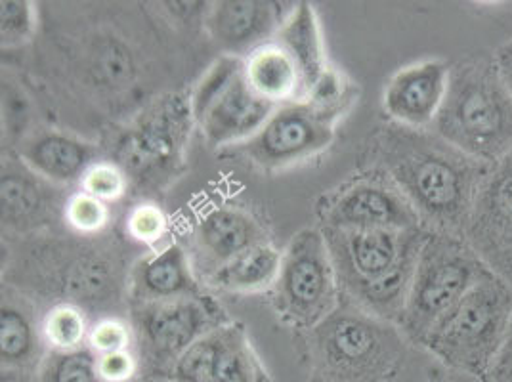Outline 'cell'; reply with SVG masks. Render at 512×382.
I'll list each match as a JSON object with an SVG mask.
<instances>
[{
    "instance_id": "cell-1",
    "label": "cell",
    "mask_w": 512,
    "mask_h": 382,
    "mask_svg": "<svg viewBox=\"0 0 512 382\" xmlns=\"http://www.w3.org/2000/svg\"><path fill=\"white\" fill-rule=\"evenodd\" d=\"M388 180L430 232L463 237L490 165L453 148L436 132L396 125L383 140Z\"/></svg>"
},
{
    "instance_id": "cell-2",
    "label": "cell",
    "mask_w": 512,
    "mask_h": 382,
    "mask_svg": "<svg viewBox=\"0 0 512 382\" xmlns=\"http://www.w3.org/2000/svg\"><path fill=\"white\" fill-rule=\"evenodd\" d=\"M432 132L490 167L511 153L512 94L493 58H470L451 67L448 96Z\"/></svg>"
},
{
    "instance_id": "cell-3",
    "label": "cell",
    "mask_w": 512,
    "mask_h": 382,
    "mask_svg": "<svg viewBox=\"0 0 512 382\" xmlns=\"http://www.w3.org/2000/svg\"><path fill=\"white\" fill-rule=\"evenodd\" d=\"M512 323V287L488 276L474 285L423 340L446 367L482 379L501 352Z\"/></svg>"
},
{
    "instance_id": "cell-4",
    "label": "cell",
    "mask_w": 512,
    "mask_h": 382,
    "mask_svg": "<svg viewBox=\"0 0 512 382\" xmlns=\"http://www.w3.org/2000/svg\"><path fill=\"white\" fill-rule=\"evenodd\" d=\"M493 276L459 235L430 232L419 255L400 329L423 344L436 323L482 279Z\"/></svg>"
},
{
    "instance_id": "cell-5",
    "label": "cell",
    "mask_w": 512,
    "mask_h": 382,
    "mask_svg": "<svg viewBox=\"0 0 512 382\" xmlns=\"http://www.w3.org/2000/svg\"><path fill=\"white\" fill-rule=\"evenodd\" d=\"M402 335L367 310L333 312L320 323L325 360L350 382L384 381L404 356Z\"/></svg>"
},
{
    "instance_id": "cell-6",
    "label": "cell",
    "mask_w": 512,
    "mask_h": 382,
    "mask_svg": "<svg viewBox=\"0 0 512 382\" xmlns=\"http://www.w3.org/2000/svg\"><path fill=\"white\" fill-rule=\"evenodd\" d=\"M279 308L304 325H318L333 314L337 302V270L325 237L304 230L293 237L281 258Z\"/></svg>"
},
{
    "instance_id": "cell-7",
    "label": "cell",
    "mask_w": 512,
    "mask_h": 382,
    "mask_svg": "<svg viewBox=\"0 0 512 382\" xmlns=\"http://www.w3.org/2000/svg\"><path fill=\"white\" fill-rule=\"evenodd\" d=\"M430 230H342L329 228L323 237L344 285L356 297L365 287L390 274L402 260L419 253Z\"/></svg>"
},
{
    "instance_id": "cell-8",
    "label": "cell",
    "mask_w": 512,
    "mask_h": 382,
    "mask_svg": "<svg viewBox=\"0 0 512 382\" xmlns=\"http://www.w3.org/2000/svg\"><path fill=\"white\" fill-rule=\"evenodd\" d=\"M341 111L310 102L279 106L266 125L243 146L245 155L262 169H281L327 148L333 123Z\"/></svg>"
},
{
    "instance_id": "cell-9",
    "label": "cell",
    "mask_w": 512,
    "mask_h": 382,
    "mask_svg": "<svg viewBox=\"0 0 512 382\" xmlns=\"http://www.w3.org/2000/svg\"><path fill=\"white\" fill-rule=\"evenodd\" d=\"M463 239L493 276L512 287V151L484 180Z\"/></svg>"
},
{
    "instance_id": "cell-10",
    "label": "cell",
    "mask_w": 512,
    "mask_h": 382,
    "mask_svg": "<svg viewBox=\"0 0 512 382\" xmlns=\"http://www.w3.org/2000/svg\"><path fill=\"white\" fill-rule=\"evenodd\" d=\"M216 310L207 298L188 297L146 302L136 310V325L146 354L157 365H172L214 327Z\"/></svg>"
},
{
    "instance_id": "cell-11",
    "label": "cell",
    "mask_w": 512,
    "mask_h": 382,
    "mask_svg": "<svg viewBox=\"0 0 512 382\" xmlns=\"http://www.w3.org/2000/svg\"><path fill=\"white\" fill-rule=\"evenodd\" d=\"M174 382H268L245 333L218 325L172 365Z\"/></svg>"
},
{
    "instance_id": "cell-12",
    "label": "cell",
    "mask_w": 512,
    "mask_h": 382,
    "mask_svg": "<svg viewBox=\"0 0 512 382\" xmlns=\"http://www.w3.org/2000/svg\"><path fill=\"white\" fill-rule=\"evenodd\" d=\"M451 65L425 60L400 69L384 88V111L400 127L432 128L446 102Z\"/></svg>"
},
{
    "instance_id": "cell-13",
    "label": "cell",
    "mask_w": 512,
    "mask_h": 382,
    "mask_svg": "<svg viewBox=\"0 0 512 382\" xmlns=\"http://www.w3.org/2000/svg\"><path fill=\"white\" fill-rule=\"evenodd\" d=\"M331 228L342 230H413L423 226L390 180H365L341 191L327 214Z\"/></svg>"
},
{
    "instance_id": "cell-14",
    "label": "cell",
    "mask_w": 512,
    "mask_h": 382,
    "mask_svg": "<svg viewBox=\"0 0 512 382\" xmlns=\"http://www.w3.org/2000/svg\"><path fill=\"white\" fill-rule=\"evenodd\" d=\"M276 109L278 106L256 94L241 69L193 121L201 128L205 140L220 148L251 140Z\"/></svg>"
},
{
    "instance_id": "cell-15",
    "label": "cell",
    "mask_w": 512,
    "mask_h": 382,
    "mask_svg": "<svg viewBox=\"0 0 512 382\" xmlns=\"http://www.w3.org/2000/svg\"><path fill=\"white\" fill-rule=\"evenodd\" d=\"M281 4L256 0H228L216 2L209 12V31L214 41L232 56L247 50H256L268 37H276L285 22Z\"/></svg>"
},
{
    "instance_id": "cell-16",
    "label": "cell",
    "mask_w": 512,
    "mask_h": 382,
    "mask_svg": "<svg viewBox=\"0 0 512 382\" xmlns=\"http://www.w3.org/2000/svg\"><path fill=\"white\" fill-rule=\"evenodd\" d=\"M195 239L213 272L264 241L255 220L235 207H216L203 214L195 228Z\"/></svg>"
},
{
    "instance_id": "cell-17",
    "label": "cell",
    "mask_w": 512,
    "mask_h": 382,
    "mask_svg": "<svg viewBox=\"0 0 512 382\" xmlns=\"http://www.w3.org/2000/svg\"><path fill=\"white\" fill-rule=\"evenodd\" d=\"M186 115H192V107L186 109L178 100L159 107L128 136L127 144L123 146L125 165L128 163L134 172H142L172 159L180 146Z\"/></svg>"
},
{
    "instance_id": "cell-18",
    "label": "cell",
    "mask_w": 512,
    "mask_h": 382,
    "mask_svg": "<svg viewBox=\"0 0 512 382\" xmlns=\"http://www.w3.org/2000/svg\"><path fill=\"white\" fill-rule=\"evenodd\" d=\"M243 73L256 94L274 106L306 102V86L299 65L276 41L249 52Z\"/></svg>"
},
{
    "instance_id": "cell-19",
    "label": "cell",
    "mask_w": 512,
    "mask_h": 382,
    "mask_svg": "<svg viewBox=\"0 0 512 382\" xmlns=\"http://www.w3.org/2000/svg\"><path fill=\"white\" fill-rule=\"evenodd\" d=\"M132 291L140 304L197 297L190 258L178 245H169L159 253L146 256L134 268Z\"/></svg>"
},
{
    "instance_id": "cell-20",
    "label": "cell",
    "mask_w": 512,
    "mask_h": 382,
    "mask_svg": "<svg viewBox=\"0 0 512 382\" xmlns=\"http://www.w3.org/2000/svg\"><path fill=\"white\" fill-rule=\"evenodd\" d=\"M276 43L283 46L291 54L295 64L299 65L308 100L312 88L318 85V81L329 69L325 65L320 23L310 4L300 2L289 10L285 22L279 27Z\"/></svg>"
},
{
    "instance_id": "cell-21",
    "label": "cell",
    "mask_w": 512,
    "mask_h": 382,
    "mask_svg": "<svg viewBox=\"0 0 512 382\" xmlns=\"http://www.w3.org/2000/svg\"><path fill=\"white\" fill-rule=\"evenodd\" d=\"M23 159L39 176L65 184L81 176L85 178L86 172L96 165L92 146L56 132L33 140L23 151Z\"/></svg>"
},
{
    "instance_id": "cell-22",
    "label": "cell",
    "mask_w": 512,
    "mask_h": 382,
    "mask_svg": "<svg viewBox=\"0 0 512 382\" xmlns=\"http://www.w3.org/2000/svg\"><path fill=\"white\" fill-rule=\"evenodd\" d=\"M283 253L266 241L235 256L209 276L214 287L224 291H260L278 281Z\"/></svg>"
},
{
    "instance_id": "cell-23",
    "label": "cell",
    "mask_w": 512,
    "mask_h": 382,
    "mask_svg": "<svg viewBox=\"0 0 512 382\" xmlns=\"http://www.w3.org/2000/svg\"><path fill=\"white\" fill-rule=\"evenodd\" d=\"M29 176H33V170L29 174L16 170L2 172V220L8 224L23 222L41 211L43 190L37 178Z\"/></svg>"
},
{
    "instance_id": "cell-24",
    "label": "cell",
    "mask_w": 512,
    "mask_h": 382,
    "mask_svg": "<svg viewBox=\"0 0 512 382\" xmlns=\"http://www.w3.org/2000/svg\"><path fill=\"white\" fill-rule=\"evenodd\" d=\"M37 335L29 318L16 306H2L0 318V354L2 365L18 367L33 358Z\"/></svg>"
},
{
    "instance_id": "cell-25",
    "label": "cell",
    "mask_w": 512,
    "mask_h": 382,
    "mask_svg": "<svg viewBox=\"0 0 512 382\" xmlns=\"http://www.w3.org/2000/svg\"><path fill=\"white\" fill-rule=\"evenodd\" d=\"M41 382H104V379L98 371V356L88 348H79L56 352L46 363Z\"/></svg>"
},
{
    "instance_id": "cell-26",
    "label": "cell",
    "mask_w": 512,
    "mask_h": 382,
    "mask_svg": "<svg viewBox=\"0 0 512 382\" xmlns=\"http://www.w3.org/2000/svg\"><path fill=\"white\" fill-rule=\"evenodd\" d=\"M44 337L56 352L83 348L86 339L85 316L75 306H58L44 321Z\"/></svg>"
},
{
    "instance_id": "cell-27",
    "label": "cell",
    "mask_w": 512,
    "mask_h": 382,
    "mask_svg": "<svg viewBox=\"0 0 512 382\" xmlns=\"http://www.w3.org/2000/svg\"><path fill=\"white\" fill-rule=\"evenodd\" d=\"M107 207L104 201L88 195V193H77L69 199L65 207V218L67 222L79 230V232H98L104 228L107 222Z\"/></svg>"
},
{
    "instance_id": "cell-28",
    "label": "cell",
    "mask_w": 512,
    "mask_h": 382,
    "mask_svg": "<svg viewBox=\"0 0 512 382\" xmlns=\"http://www.w3.org/2000/svg\"><path fill=\"white\" fill-rule=\"evenodd\" d=\"M0 33L2 46L23 43L33 33V10L29 2L6 0L0 4Z\"/></svg>"
},
{
    "instance_id": "cell-29",
    "label": "cell",
    "mask_w": 512,
    "mask_h": 382,
    "mask_svg": "<svg viewBox=\"0 0 512 382\" xmlns=\"http://www.w3.org/2000/svg\"><path fill=\"white\" fill-rule=\"evenodd\" d=\"M125 186H127V180L123 172L107 163H96L83 178L85 193L100 201L119 199L125 193Z\"/></svg>"
},
{
    "instance_id": "cell-30",
    "label": "cell",
    "mask_w": 512,
    "mask_h": 382,
    "mask_svg": "<svg viewBox=\"0 0 512 382\" xmlns=\"http://www.w3.org/2000/svg\"><path fill=\"white\" fill-rule=\"evenodd\" d=\"M165 230H167L165 214L161 213L155 205H140L128 218V232L144 243H153L161 239Z\"/></svg>"
},
{
    "instance_id": "cell-31",
    "label": "cell",
    "mask_w": 512,
    "mask_h": 382,
    "mask_svg": "<svg viewBox=\"0 0 512 382\" xmlns=\"http://www.w3.org/2000/svg\"><path fill=\"white\" fill-rule=\"evenodd\" d=\"M88 340H90V348L96 350L98 356H102V354L127 350L130 333H128L127 325H123L121 321L106 319L90 331Z\"/></svg>"
},
{
    "instance_id": "cell-32",
    "label": "cell",
    "mask_w": 512,
    "mask_h": 382,
    "mask_svg": "<svg viewBox=\"0 0 512 382\" xmlns=\"http://www.w3.org/2000/svg\"><path fill=\"white\" fill-rule=\"evenodd\" d=\"M98 371L104 382H127L136 373V360L128 350L98 356Z\"/></svg>"
},
{
    "instance_id": "cell-33",
    "label": "cell",
    "mask_w": 512,
    "mask_h": 382,
    "mask_svg": "<svg viewBox=\"0 0 512 382\" xmlns=\"http://www.w3.org/2000/svg\"><path fill=\"white\" fill-rule=\"evenodd\" d=\"M480 382H512V335L505 340L501 352L493 360L490 369L486 375L480 379Z\"/></svg>"
},
{
    "instance_id": "cell-34",
    "label": "cell",
    "mask_w": 512,
    "mask_h": 382,
    "mask_svg": "<svg viewBox=\"0 0 512 382\" xmlns=\"http://www.w3.org/2000/svg\"><path fill=\"white\" fill-rule=\"evenodd\" d=\"M493 60L497 64V69L505 81L507 88L511 90L512 94V39L503 44L495 54H493Z\"/></svg>"
},
{
    "instance_id": "cell-35",
    "label": "cell",
    "mask_w": 512,
    "mask_h": 382,
    "mask_svg": "<svg viewBox=\"0 0 512 382\" xmlns=\"http://www.w3.org/2000/svg\"><path fill=\"white\" fill-rule=\"evenodd\" d=\"M509 333H511V335H512V323H511V331H509Z\"/></svg>"
}]
</instances>
